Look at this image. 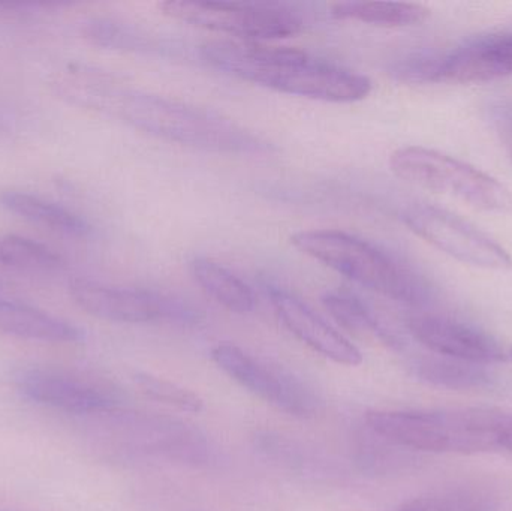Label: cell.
<instances>
[{"label": "cell", "mask_w": 512, "mask_h": 511, "mask_svg": "<svg viewBox=\"0 0 512 511\" xmlns=\"http://www.w3.org/2000/svg\"><path fill=\"white\" fill-rule=\"evenodd\" d=\"M66 99L117 117L153 137L230 155L270 153L273 146L233 120L167 96L123 86L110 75L78 69L68 83Z\"/></svg>", "instance_id": "cell-1"}, {"label": "cell", "mask_w": 512, "mask_h": 511, "mask_svg": "<svg viewBox=\"0 0 512 511\" xmlns=\"http://www.w3.org/2000/svg\"><path fill=\"white\" fill-rule=\"evenodd\" d=\"M201 56L219 71L289 95L327 102L361 101L372 92L366 75L289 47L251 41H213Z\"/></svg>", "instance_id": "cell-2"}, {"label": "cell", "mask_w": 512, "mask_h": 511, "mask_svg": "<svg viewBox=\"0 0 512 511\" xmlns=\"http://www.w3.org/2000/svg\"><path fill=\"white\" fill-rule=\"evenodd\" d=\"M367 428L385 443L430 453H512V414L498 408L370 411Z\"/></svg>", "instance_id": "cell-3"}, {"label": "cell", "mask_w": 512, "mask_h": 511, "mask_svg": "<svg viewBox=\"0 0 512 511\" xmlns=\"http://www.w3.org/2000/svg\"><path fill=\"white\" fill-rule=\"evenodd\" d=\"M291 243L334 272L405 305H426L432 290L423 276L373 243L339 230L298 231Z\"/></svg>", "instance_id": "cell-4"}, {"label": "cell", "mask_w": 512, "mask_h": 511, "mask_svg": "<svg viewBox=\"0 0 512 511\" xmlns=\"http://www.w3.org/2000/svg\"><path fill=\"white\" fill-rule=\"evenodd\" d=\"M390 168L405 182L450 195L487 212H510V191L495 177L438 150L421 146L397 149Z\"/></svg>", "instance_id": "cell-5"}, {"label": "cell", "mask_w": 512, "mask_h": 511, "mask_svg": "<svg viewBox=\"0 0 512 511\" xmlns=\"http://www.w3.org/2000/svg\"><path fill=\"white\" fill-rule=\"evenodd\" d=\"M159 9L173 20L236 36L240 41L289 38L303 30V20L277 3L167 0Z\"/></svg>", "instance_id": "cell-6"}, {"label": "cell", "mask_w": 512, "mask_h": 511, "mask_svg": "<svg viewBox=\"0 0 512 511\" xmlns=\"http://www.w3.org/2000/svg\"><path fill=\"white\" fill-rule=\"evenodd\" d=\"M403 81L478 84L512 75V32L480 36L441 59L409 57L393 66Z\"/></svg>", "instance_id": "cell-7"}, {"label": "cell", "mask_w": 512, "mask_h": 511, "mask_svg": "<svg viewBox=\"0 0 512 511\" xmlns=\"http://www.w3.org/2000/svg\"><path fill=\"white\" fill-rule=\"evenodd\" d=\"M402 218L412 233L460 263L499 272L512 269L507 249L447 210L415 204L403 212Z\"/></svg>", "instance_id": "cell-8"}, {"label": "cell", "mask_w": 512, "mask_h": 511, "mask_svg": "<svg viewBox=\"0 0 512 511\" xmlns=\"http://www.w3.org/2000/svg\"><path fill=\"white\" fill-rule=\"evenodd\" d=\"M212 359L240 386L289 416L312 417L318 411L313 390L280 366L258 359L230 342L216 345Z\"/></svg>", "instance_id": "cell-9"}, {"label": "cell", "mask_w": 512, "mask_h": 511, "mask_svg": "<svg viewBox=\"0 0 512 511\" xmlns=\"http://www.w3.org/2000/svg\"><path fill=\"white\" fill-rule=\"evenodd\" d=\"M69 294L87 314L113 323L141 324L161 320L191 323L198 320L197 314L188 306L155 291L75 278L69 282Z\"/></svg>", "instance_id": "cell-10"}, {"label": "cell", "mask_w": 512, "mask_h": 511, "mask_svg": "<svg viewBox=\"0 0 512 511\" xmlns=\"http://www.w3.org/2000/svg\"><path fill=\"white\" fill-rule=\"evenodd\" d=\"M406 329L415 341L436 356L481 366L496 365L507 360V353L498 339L486 330L457 318L415 314L406 318Z\"/></svg>", "instance_id": "cell-11"}, {"label": "cell", "mask_w": 512, "mask_h": 511, "mask_svg": "<svg viewBox=\"0 0 512 511\" xmlns=\"http://www.w3.org/2000/svg\"><path fill=\"white\" fill-rule=\"evenodd\" d=\"M119 426L138 452L162 456L183 464L203 465L210 459V446L198 429L158 414H123Z\"/></svg>", "instance_id": "cell-12"}, {"label": "cell", "mask_w": 512, "mask_h": 511, "mask_svg": "<svg viewBox=\"0 0 512 511\" xmlns=\"http://www.w3.org/2000/svg\"><path fill=\"white\" fill-rule=\"evenodd\" d=\"M18 387L26 398L71 414H110L120 408L116 390L51 371L24 372Z\"/></svg>", "instance_id": "cell-13"}, {"label": "cell", "mask_w": 512, "mask_h": 511, "mask_svg": "<svg viewBox=\"0 0 512 511\" xmlns=\"http://www.w3.org/2000/svg\"><path fill=\"white\" fill-rule=\"evenodd\" d=\"M270 300L283 326L307 347L339 365L358 366L363 362L360 350L295 294L273 287Z\"/></svg>", "instance_id": "cell-14"}, {"label": "cell", "mask_w": 512, "mask_h": 511, "mask_svg": "<svg viewBox=\"0 0 512 511\" xmlns=\"http://www.w3.org/2000/svg\"><path fill=\"white\" fill-rule=\"evenodd\" d=\"M0 333L42 342H80L84 333L68 321L24 303L0 299Z\"/></svg>", "instance_id": "cell-15"}, {"label": "cell", "mask_w": 512, "mask_h": 511, "mask_svg": "<svg viewBox=\"0 0 512 511\" xmlns=\"http://www.w3.org/2000/svg\"><path fill=\"white\" fill-rule=\"evenodd\" d=\"M0 207L32 224L41 225L66 236L87 237L92 231L86 219L81 218L77 213L29 192L2 189Z\"/></svg>", "instance_id": "cell-16"}, {"label": "cell", "mask_w": 512, "mask_h": 511, "mask_svg": "<svg viewBox=\"0 0 512 511\" xmlns=\"http://www.w3.org/2000/svg\"><path fill=\"white\" fill-rule=\"evenodd\" d=\"M197 284L219 305L236 314H248L255 309L254 291L233 272L206 257H197L191 263Z\"/></svg>", "instance_id": "cell-17"}, {"label": "cell", "mask_w": 512, "mask_h": 511, "mask_svg": "<svg viewBox=\"0 0 512 511\" xmlns=\"http://www.w3.org/2000/svg\"><path fill=\"white\" fill-rule=\"evenodd\" d=\"M429 9L406 2H342L331 8L337 20H354L382 27H406L423 23Z\"/></svg>", "instance_id": "cell-18"}, {"label": "cell", "mask_w": 512, "mask_h": 511, "mask_svg": "<svg viewBox=\"0 0 512 511\" xmlns=\"http://www.w3.org/2000/svg\"><path fill=\"white\" fill-rule=\"evenodd\" d=\"M325 309L331 317L349 332L369 333L388 345H397L396 336L378 320L372 309L348 291H328L322 297Z\"/></svg>", "instance_id": "cell-19"}, {"label": "cell", "mask_w": 512, "mask_h": 511, "mask_svg": "<svg viewBox=\"0 0 512 511\" xmlns=\"http://www.w3.org/2000/svg\"><path fill=\"white\" fill-rule=\"evenodd\" d=\"M415 372L427 383L453 390L483 389L492 378L486 366L441 356L420 360Z\"/></svg>", "instance_id": "cell-20"}, {"label": "cell", "mask_w": 512, "mask_h": 511, "mask_svg": "<svg viewBox=\"0 0 512 511\" xmlns=\"http://www.w3.org/2000/svg\"><path fill=\"white\" fill-rule=\"evenodd\" d=\"M0 264L29 273H53L62 269L59 254L29 237L18 234L0 236Z\"/></svg>", "instance_id": "cell-21"}, {"label": "cell", "mask_w": 512, "mask_h": 511, "mask_svg": "<svg viewBox=\"0 0 512 511\" xmlns=\"http://www.w3.org/2000/svg\"><path fill=\"white\" fill-rule=\"evenodd\" d=\"M417 511H499V500L481 486H451L409 501Z\"/></svg>", "instance_id": "cell-22"}, {"label": "cell", "mask_w": 512, "mask_h": 511, "mask_svg": "<svg viewBox=\"0 0 512 511\" xmlns=\"http://www.w3.org/2000/svg\"><path fill=\"white\" fill-rule=\"evenodd\" d=\"M135 383L140 387L141 392L153 401L177 408L183 413H200V411H203V399L197 393L179 386L173 381L147 374V372H138V374H135Z\"/></svg>", "instance_id": "cell-23"}, {"label": "cell", "mask_w": 512, "mask_h": 511, "mask_svg": "<svg viewBox=\"0 0 512 511\" xmlns=\"http://www.w3.org/2000/svg\"><path fill=\"white\" fill-rule=\"evenodd\" d=\"M84 38L99 47L114 48V50H135L143 45V38L134 30L116 21L104 18H92L83 24Z\"/></svg>", "instance_id": "cell-24"}, {"label": "cell", "mask_w": 512, "mask_h": 511, "mask_svg": "<svg viewBox=\"0 0 512 511\" xmlns=\"http://www.w3.org/2000/svg\"><path fill=\"white\" fill-rule=\"evenodd\" d=\"M496 123H498L499 135H501L502 141H504L505 149L508 150L512 158V105L499 110Z\"/></svg>", "instance_id": "cell-25"}, {"label": "cell", "mask_w": 512, "mask_h": 511, "mask_svg": "<svg viewBox=\"0 0 512 511\" xmlns=\"http://www.w3.org/2000/svg\"><path fill=\"white\" fill-rule=\"evenodd\" d=\"M390 511H417V510H415L414 507H412L411 504H409V501H408V503L403 504V506L399 507V509L390 510Z\"/></svg>", "instance_id": "cell-26"}, {"label": "cell", "mask_w": 512, "mask_h": 511, "mask_svg": "<svg viewBox=\"0 0 512 511\" xmlns=\"http://www.w3.org/2000/svg\"><path fill=\"white\" fill-rule=\"evenodd\" d=\"M510 356H511V359H512V348H511V353H510Z\"/></svg>", "instance_id": "cell-27"}]
</instances>
